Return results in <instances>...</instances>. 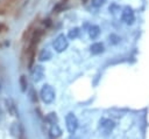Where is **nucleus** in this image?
Returning a JSON list of instances; mask_svg holds the SVG:
<instances>
[{"mask_svg":"<svg viewBox=\"0 0 149 139\" xmlns=\"http://www.w3.org/2000/svg\"><path fill=\"white\" fill-rule=\"evenodd\" d=\"M43 75H44V69H43V67H41V65H36V67H34V69L31 70V77H33V81H34V82L41 81L42 77H43Z\"/></svg>","mask_w":149,"mask_h":139,"instance_id":"39448f33","label":"nucleus"},{"mask_svg":"<svg viewBox=\"0 0 149 139\" xmlns=\"http://www.w3.org/2000/svg\"><path fill=\"white\" fill-rule=\"evenodd\" d=\"M50 133H51V135H52V137L57 138V137H61L62 131H61V128L58 127V125H57V124H55V125H52V126H51V128H50Z\"/></svg>","mask_w":149,"mask_h":139,"instance_id":"1a4fd4ad","label":"nucleus"},{"mask_svg":"<svg viewBox=\"0 0 149 139\" xmlns=\"http://www.w3.org/2000/svg\"><path fill=\"white\" fill-rule=\"evenodd\" d=\"M100 128L104 132H111L114 128V123L111 119H101L100 120Z\"/></svg>","mask_w":149,"mask_h":139,"instance_id":"0eeeda50","label":"nucleus"},{"mask_svg":"<svg viewBox=\"0 0 149 139\" xmlns=\"http://www.w3.org/2000/svg\"><path fill=\"white\" fill-rule=\"evenodd\" d=\"M19 1L20 0H0V13L12 9L16 4H19Z\"/></svg>","mask_w":149,"mask_h":139,"instance_id":"20e7f679","label":"nucleus"},{"mask_svg":"<svg viewBox=\"0 0 149 139\" xmlns=\"http://www.w3.org/2000/svg\"><path fill=\"white\" fill-rule=\"evenodd\" d=\"M66 47H68V40H66V37L63 34L62 35H58L57 39L54 42V48L57 51H63Z\"/></svg>","mask_w":149,"mask_h":139,"instance_id":"7ed1b4c3","label":"nucleus"},{"mask_svg":"<svg viewBox=\"0 0 149 139\" xmlns=\"http://www.w3.org/2000/svg\"><path fill=\"white\" fill-rule=\"evenodd\" d=\"M102 1H104V0H92V2H93L92 5H93V6H99V5L102 4Z\"/></svg>","mask_w":149,"mask_h":139,"instance_id":"dca6fc26","label":"nucleus"},{"mask_svg":"<svg viewBox=\"0 0 149 139\" xmlns=\"http://www.w3.org/2000/svg\"><path fill=\"white\" fill-rule=\"evenodd\" d=\"M65 123H66V128H68V131H69L70 133H74L76 130H77V127H78V119H77V117H76L72 112H70V113L66 114V117H65Z\"/></svg>","mask_w":149,"mask_h":139,"instance_id":"f03ea898","label":"nucleus"},{"mask_svg":"<svg viewBox=\"0 0 149 139\" xmlns=\"http://www.w3.org/2000/svg\"><path fill=\"white\" fill-rule=\"evenodd\" d=\"M40 96H41V99L45 103V104H50L54 102L55 99V90L51 85L49 84H44L40 91Z\"/></svg>","mask_w":149,"mask_h":139,"instance_id":"f257e3e1","label":"nucleus"},{"mask_svg":"<svg viewBox=\"0 0 149 139\" xmlns=\"http://www.w3.org/2000/svg\"><path fill=\"white\" fill-rule=\"evenodd\" d=\"M98 34H99L98 27H92V28H91V32H90V35H91V36H92V37L94 39V37H95V36H97Z\"/></svg>","mask_w":149,"mask_h":139,"instance_id":"4468645a","label":"nucleus"},{"mask_svg":"<svg viewBox=\"0 0 149 139\" xmlns=\"http://www.w3.org/2000/svg\"><path fill=\"white\" fill-rule=\"evenodd\" d=\"M0 114H1V110H0Z\"/></svg>","mask_w":149,"mask_h":139,"instance_id":"f3484780","label":"nucleus"},{"mask_svg":"<svg viewBox=\"0 0 149 139\" xmlns=\"http://www.w3.org/2000/svg\"><path fill=\"white\" fill-rule=\"evenodd\" d=\"M77 34H78V29L77 28H74V29H72L71 32H70V37H76L77 36Z\"/></svg>","mask_w":149,"mask_h":139,"instance_id":"2eb2a0df","label":"nucleus"},{"mask_svg":"<svg viewBox=\"0 0 149 139\" xmlns=\"http://www.w3.org/2000/svg\"><path fill=\"white\" fill-rule=\"evenodd\" d=\"M47 120H48V121H49L51 125L57 124V116H56V113H54V112L49 113V114L47 116Z\"/></svg>","mask_w":149,"mask_h":139,"instance_id":"ddd939ff","label":"nucleus"},{"mask_svg":"<svg viewBox=\"0 0 149 139\" xmlns=\"http://www.w3.org/2000/svg\"><path fill=\"white\" fill-rule=\"evenodd\" d=\"M91 51L93 54H98V53L102 51V44L101 43H94L93 46H91Z\"/></svg>","mask_w":149,"mask_h":139,"instance_id":"9b49d317","label":"nucleus"},{"mask_svg":"<svg viewBox=\"0 0 149 139\" xmlns=\"http://www.w3.org/2000/svg\"><path fill=\"white\" fill-rule=\"evenodd\" d=\"M10 132H12V134H13L14 137H19L20 133H21V126H20V124L16 123V121L13 123L12 126H10Z\"/></svg>","mask_w":149,"mask_h":139,"instance_id":"6e6552de","label":"nucleus"},{"mask_svg":"<svg viewBox=\"0 0 149 139\" xmlns=\"http://www.w3.org/2000/svg\"><path fill=\"white\" fill-rule=\"evenodd\" d=\"M20 85H21V90L22 91H26L27 90V86H28V82H27V77L24 75H22L20 77Z\"/></svg>","mask_w":149,"mask_h":139,"instance_id":"f8f14e48","label":"nucleus"},{"mask_svg":"<svg viewBox=\"0 0 149 139\" xmlns=\"http://www.w3.org/2000/svg\"><path fill=\"white\" fill-rule=\"evenodd\" d=\"M6 103V107L8 110V112L12 114V116H17V107H16V104L15 102L12 99V98H7L5 100Z\"/></svg>","mask_w":149,"mask_h":139,"instance_id":"423d86ee","label":"nucleus"},{"mask_svg":"<svg viewBox=\"0 0 149 139\" xmlns=\"http://www.w3.org/2000/svg\"><path fill=\"white\" fill-rule=\"evenodd\" d=\"M50 57H51V54H50L49 50H42L41 54H40V56H38L40 61H45V60H49Z\"/></svg>","mask_w":149,"mask_h":139,"instance_id":"9d476101","label":"nucleus"}]
</instances>
